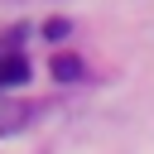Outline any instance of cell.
<instances>
[{
  "instance_id": "cell-1",
  "label": "cell",
  "mask_w": 154,
  "mask_h": 154,
  "mask_svg": "<svg viewBox=\"0 0 154 154\" xmlns=\"http://www.w3.org/2000/svg\"><path fill=\"white\" fill-rule=\"evenodd\" d=\"M0 82H5V87H19V82H29V63H24L19 53H10V58L0 63Z\"/></svg>"
},
{
  "instance_id": "cell-3",
  "label": "cell",
  "mask_w": 154,
  "mask_h": 154,
  "mask_svg": "<svg viewBox=\"0 0 154 154\" xmlns=\"http://www.w3.org/2000/svg\"><path fill=\"white\" fill-rule=\"evenodd\" d=\"M43 34H48V38H67V19H48Z\"/></svg>"
},
{
  "instance_id": "cell-2",
  "label": "cell",
  "mask_w": 154,
  "mask_h": 154,
  "mask_svg": "<svg viewBox=\"0 0 154 154\" xmlns=\"http://www.w3.org/2000/svg\"><path fill=\"white\" fill-rule=\"evenodd\" d=\"M48 72H53L58 82H77V77H82V63H77L72 53H58V58L48 63Z\"/></svg>"
}]
</instances>
